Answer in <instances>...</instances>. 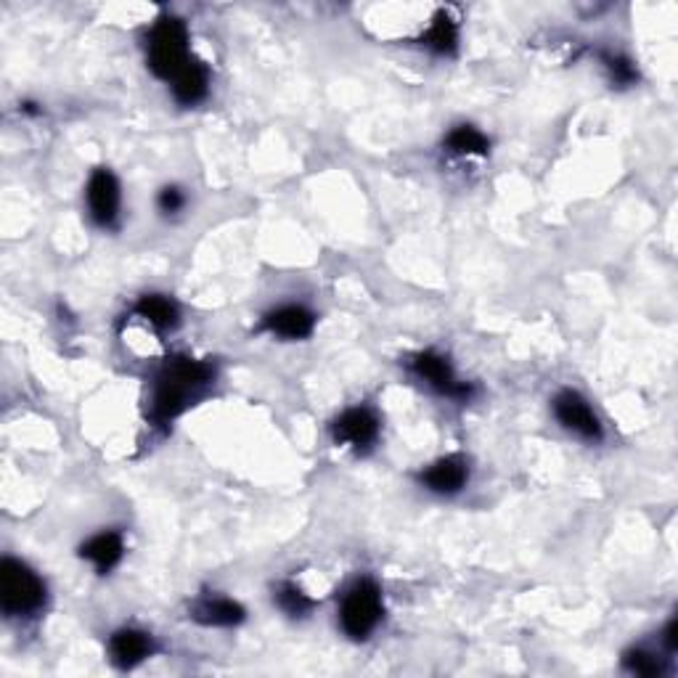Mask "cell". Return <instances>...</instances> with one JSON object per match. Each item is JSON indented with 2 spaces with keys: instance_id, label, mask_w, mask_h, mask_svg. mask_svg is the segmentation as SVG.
<instances>
[{
  "instance_id": "cell-1",
  "label": "cell",
  "mask_w": 678,
  "mask_h": 678,
  "mask_svg": "<svg viewBox=\"0 0 678 678\" xmlns=\"http://www.w3.org/2000/svg\"><path fill=\"white\" fill-rule=\"evenodd\" d=\"M215 376H218V369L210 361H199L192 356L167 358L152 380V401H149L152 422L170 424L184 416L205 395Z\"/></svg>"
},
{
  "instance_id": "cell-2",
  "label": "cell",
  "mask_w": 678,
  "mask_h": 678,
  "mask_svg": "<svg viewBox=\"0 0 678 678\" xmlns=\"http://www.w3.org/2000/svg\"><path fill=\"white\" fill-rule=\"evenodd\" d=\"M48 604L45 580L28 562L17 557H3L0 562V610L9 621L37 617Z\"/></svg>"
},
{
  "instance_id": "cell-3",
  "label": "cell",
  "mask_w": 678,
  "mask_h": 678,
  "mask_svg": "<svg viewBox=\"0 0 678 678\" xmlns=\"http://www.w3.org/2000/svg\"><path fill=\"white\" fill-rule=\"evenodd\" d=\"M192 58L186 24L173 14L156 19L146 37V64L154 77L173 83L192 64Z\"/></svg>"
},
{
  "instance_id": "cell-4",
  "label": "cell",
  "mask_w": 678,
  "mask_h": 678,
  "mask_svg": "<svg viewBox=\"0 0 678 678\" xmlns=\"http://www.w3.org/2000/svg\"><path fill=\"white\" fill-rule=\"evenodd\" d=\"M384 617V599L376 580L358 578L348 586L339 602V625L353 642L367 638L380 628Z\"/></svg>"
},
{
  "instance_id": "cell-5",
  "label": "cell",
  "mask_w": 678,
  "mask_h": 678,
  "mask_svg": "<svg viewBox=\"0 0 678 678\" xmlns=\"http://www.w3.org/2000/svg\"><path fill=\"white\" fill-rule=\"evenodd\" d=\"M382 433V422L374 408L369 406H353L345 408L342 414L331 422V438L337 446L350 448L356 453H367L376 446Z\"/></svg>"
},
{
  "instance_id": "cell-6",
  "label": "cell",
  "mask_w": 678,
  "mask_h": 678,
  "mask_svg": "<svg viewBox=\"0 0 678 678\" xmlns=\"http://www.w3.org/2000/svg\"><path fill=\"white\" fill-rule=\"evenodd\" d=\"M411 371L416 374V380H422L438 395L453 397V401H469L472 397V387L456 376L451 361L442 353H435V350L416 353L411 358Z\"/></svg>"
},
{
  "instance_id": "cell-7",
  "label": "cell",
  "mask_w": 678,
  "mask_h": 678,
  "mask_svg": "<svg viewBox=\"0 0 678 678\" xmlns=\"http://www.w3.org/2000/svg\"><path fill=\"white\" fill-rule=\"evenodd\" d=\"M551 411L567 433L578 435L580 440H589V442L602 440V435H604L602 422H599V416L593 414L589 401H586L583 395H578L576 390H562V393L554 395Z\"/></svg>"
},
{
  "instance_id": "cell-8",
  "label": "cell",
  "mask_w": 678,
  "mask_h": 678,
  "mask_svg": "<svg viewBox=\"0 0 678 678\" xmlns=\"http://www.w3.org/2000/svg\"><path fill=\"white\" fill-rule=\"evenodd\" d=\"M85 201H88L90 218H94L101 228H112L117 223L122 207V192H120V181L114 178L112 170L109 167L94 170V175L88 178V186H85Z\"/></svg>"
},
{
  "instance_id": "cell-9",
  "label": "cell",
  "mask_w": 678,
  "mask_h": 678,
  "mask_svg": "<svg viewBox=\"0 0 678 678\" xmlns=\"http://www.w3.org/2000/svg\"><path fill=\"white\" fill-rule=\"evenodd\" d=\"M419 482L424 491L435 495H456L467 488L469 482V461L464 456L451 453L433 461L419 472Z\"/></svg>"
},
{
  "instance_id": "cell-10",
  "label": "cell",
  "mask_w": 678,
  "mask_h": 678,
  "mask_svg": "<svg viewBox=\"0 0 678 678\" xmlns=\"http://www.w3.org/2000/svg\"><path fill=\"white\" fill-rule=\"evenodd\" d=\"M260 331L278 339H289V342L308 339L316 331V313L305 308V305H282V308L265 313L263 321H260Z\"/></svg>"
},
{
  "instance_id": "cell-11",
  "label": "cell",
  "mask_w": 678,
  "mask_h": 678,
  "mask_svg": "<svg viewBox=\"0 0 678 678\" xmlns=\"http://www.w3.org/2000/svg\"><path fill=\"white\" fill-rule=\"evenodd\" d=\"M156 652L152 634L141 628H120L109 636V660L120 670H133Z\"/></svg>"
},
{
  "instance_id": "cell-12",
  "label": "cell",
  "mask_w": 678,
  "mask_h": 678,
  "mask_svg": "<svg viewBox=\"0 0 678 678\" xmlns=\"http://www.w3.org/2000/svg\"><path fill=\"white\" fill-rule=\"evenodd\" d=\"M77 554H80V559H85V562L94 565V570L99 572V576H109V572L122 562V557H125V538H122L120 531L96 533L94 538L85 540Z\"/></svg>"
},
{
  "instance_id": "cell-13",
  "label": "cell",
  "mask_w": 678,
  "mask_h": 678,
  "mask_svg": "<svg viewBox=\"0 0 678 678\" xmlns=\"http://www.w3.org/2000/svg\"><path fill=\"white\" fill-rule=\"evenodd\" d=\"M244 608L231 597H205L192 608V617L207 628H233L244 621Z\"/></svg>"
},
{
  "instance_id": "cell-14",
  "label": "cell",
  "mask_w": 678,
  "mask_h": 678,
  "mask_svg": "<svg viewBox=\"0 0 678 678\" xmlns=\"http://www.w3.org/2000/svg\"><path fill=\"white\" fill-rule=\"evenodd\" d=\"M170 88H173V99L181 107H197L210 94V69L199 58H192V64L170 83Z\"/></svg>"
},
{
  "instance_id": "cell-15",
  "label": "cell",
  "mask_w": 678,
  "mask_h": 678,
  "mask_svg": "<svg viewBox=\"0 0 678 678\" xmlns=\"http://www.w3.org/2000/svg\"><path fill=\"white\" fill-rule=\"evenodd\" d=\"M419 43L438 56H453L456 48H459V22L451 17V11H438L433 22L427 24V30L422 32Z\"/></svg>"
},
{
  "instance_id": "cell-16",
  "label": "cell",
  "mask_w": 678,
  "mask_h": 678,
  "mask_svg": "<svg viewBox=\"0 0 678 678\" xmlns=\"http://www.w3.org/2000/svg\"><path fill=\"white\" fill-rule=\"evenodd\" d=\"M133 313L139 318H143L146 324H152L154 329H175L181 324V308L173 297L167 295H143L139 303H135Z\"/></svg>"
},
{
  "instance_id": "cell-17",
  "label": "cell",
  "mask_w": 678,
  "mask_h": 678,
  "mask_svg": "<svg viewBox=\"0 0 678 678\" xmlns=\"http://www.w3.org/2000/svg\"><path fill=\"white\" fill-rule=\"evenodd\" d=\"M442 146L456 156H488L491 152V141L474 125H456L451 133L446 135Z\"/></svg>"
},
{
  "instance_id": "cell-18",
  "label": "cell",
  "mask_w": 678,
  "mask_h": 678,
  "mask_svg": "<svg viewBox=\"0 0 678 678\" xmlns=\"http://www.w3.org/2000/svg\"><path fill=\"white\" fill-rule=\"evenodd\" d=\"M273 602H276V608L284 612V615L289 617H308L313 608H316V602L299 589L297 583H292V580H282V583L273 589Z\"/></svg>"
},
{
  "instance_id": "cell-19",
  "label": "cell",
  "mask_w": 678,
  "mask_h": 678,
  "mask_svg": "<svg viewBox=\"0 0 678 678\" xmlns=\"http://www.w3.org/2000/svg\"><path fill=\"white\" fill-rule=\"evenodd\" d=\"M602 64H604V69H608L610 80L615 83V85H621V88H628V85H634L638 80L636 64L631 62L628 56H623V54H602Z\"/></svg>"
},
{
  "instance_id": "cell-20",
  "label": "cell",
  "mask_w": 678,
  "mask_h": 678,
  "mask_svg": "<svg viewBox=\"0 0 678 678\" xmlns=\"http://www.w3.org/2000/svg\"><path fill=\"white\" fill-rule=\"evenodd\" d=\"M623 668L628 670V674L647 676V678H649V676H660V674H663L660 657H657L655 652H647V649H631V652H625Z\"/></svg>"
},
{
  "instance_id": "cell-21",
  "label": "cell",
  "mask_w": 678,
  "mask_h": 678,
  "mask_svg": "<svg viewBox=\"0 0 678 678\" xmlns=\"http://www.w3.org/2000/svg\"><path fill=\"white\" fill-rule=\"evenodd\" d=\"M156 207L165 215H178L186 207V194L178 186H165L156 197Z\"/></svg>"
},
{
  "instance_id": "cell-22",
  "label": "cell",
  "mask_w": 678,
  "mask_h": 678,
  "mask_svg": "<svg viewBox=\"0 0 678 678\" xmlns=\"http://www.w3.org/2000/svg\"><path fill=\"white\" fill-rule=\"evenodd\" d=\"M663 642H665V647H668L670 652H676V647H678V621H676V617L668 625H665Z\"/></svg>"
}]
</instances>
